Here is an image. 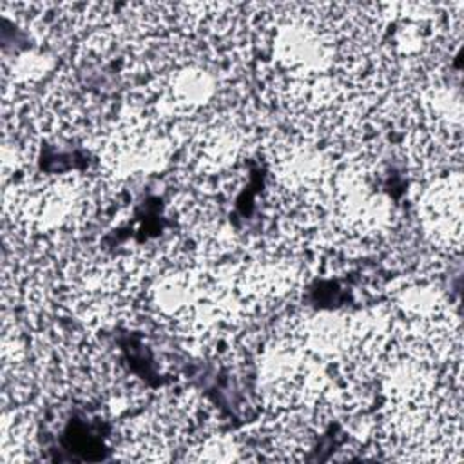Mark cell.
Listing matches in <instances>:
<instances>
[{
    "mask_svg": "<svg viewBox=\"0 0 464 464\" xmlns=\"http://www.w3.org/2000/svg\"><path fill=\"white\" fill-rule=\"evenodd\" d=\"M420 219L426 232L442 246L460 245L462 188L459 174L437 179L420 199Z\"/></svg>",
    "mask_w": 464,
    "mask_h": 464,
    "instance_id": "1",
    "label": "cell"
},
{
    "mask_svg": "<svg viewBox=\"0 0 464 464\" xmlns=\"http://www.w3.org/2000/svg\"><path fill=\"white\" fill-rule=\"evenodd\" d=\"M241 149L239 130L227 121H208L190 134L188 156L192 167L207 176L223 174Z\"/></svg>",
    "mask_w": 464,
    "mask_h": 464,
    "instance_id": "2",
    "label": "cell"
}]
</instances>
